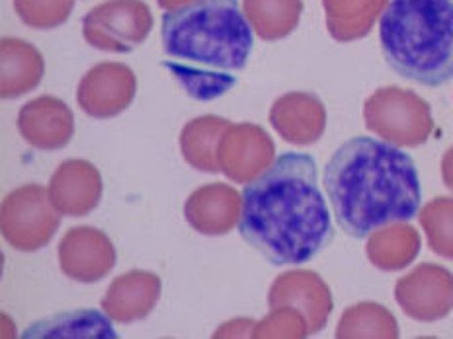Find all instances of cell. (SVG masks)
<instances>
[{"label": "cell", "instance_id": "obj_1", "mask_svg": "<svg viewBox=\"0 0 453 339\" xmlns=\"http://www.w3.org/2000/svg\"><path fill=\"white\" fill-rule=\"evenodd\" d=\"M239 230L273 266H301L333 240L313 156L286 153L242 192Z\"/></svg>", "mask_w": 453, "mask_h": 339}, {"label": "cell", "instance_id": "obj_2", "mask_svg": "<svg viewBox=\"0 0 453 339\" xmlns=\"http://www.w3.org/2000/svg\"><path fill=\"white\" fill-rule=\"evenodd\" d=\"M325 190L336 222L354 238L420 209V177L412 158L387 140L356 137L336 148L325 166Z\"/></svg>", "mask_w": 453, "mask_h": 339}, {"label": "cell", "instance_id": "obj_3", "mask_svg": "<svg viewBox=\"0 0 453 339\" xmlns=\"http://www.w3.org/2000/svg\"><path fill=\"white\" fill-rule=\"evenodd\" d=\"M163 63L192 98L210 102L237 84L252 51L239 0H203L163 16Z\"/></svg>", "mask_w": 453, "mask_h": 339}, {"label": "cell", "instance_id": "obj_4", "mask_svg": "<svg viewBox=\"0 0 453 339\" xmlns=\"http://www.w3.org/2000/svg\"><path fill=\"white\" fill-rule=\"evenodd\" d=\"M389 67L422 87L453 79V0H391L380 22Z\"/></svg>", "mask_w": 453, "mask_h": 339}, {"label": "cell", "instance_id": "obj_5", "mask_svg": "<svg viewBox=\"0 0 453 339\" xmlns=\"http://www.w3.org/2000/svg\"><path fill=\"white\" fill-rule=\"evenodd\" d=\"M365 127L395 147L414 148L426 143L434 131L430 103L399 87L375 90L364 106Z\"/></svg>", "mask_w": 453, "mask_h": 339}, {"label": "cell", "instance_id": "obj_6", "mask_svg": "<svg viewBox=\"0 0 453 339\" xmlns=\"http://www.w3.org/2000/svg\"><path fill=\"white\" fill-rule=\"evenodd\" d=\"M61 213L51 203L50 190L42 185H22L11 192L0 209L3 238L14 250L37 252L51 242L61 226Z\"/></svg>", "mask_w": 453, "mask_h": 339}, {"label": "cell", "instance_id": "obj_7", "mask_svg": "<svg viewBox=\"0 0 453 339\" xmlns=\"http://www.w3.org/2000/svg\"><path fill=\"white\" fill-rule=\"evenodd\" d=\"M153 24L143 0H106L82 18V35L94 49L129 53L147 40Z\"/></svg>", "mask_w": 453, "mask_h": 339}, {"label": "cell", "instance_id": "obj_8", "mask_svg": "<svg viewBox=\"0 0 453 339\" xmlns=\"http://www.w3.org/2000/svg\"><path fill=\"white\" fill-rule=\"evenodd\" d=\"M396 305L418 322H436L453 308V273L436 263H422L395 285Z\"/></svg>", "mask_w": 453, "mask_h": 339}, {"label": "cell", "instance_id": "obj_9", "mask_svg": "<svg viewBox=\"0 0 453 339\" xmlns=\"http://www.w3.org/2000/svg\"><path fill=\"white\" fill-rule=\"evenodd\" d=\"M221 172L234 184H250L276 162V145L262 127L254 124H231L221 137Z\"/></svg>", "mask_w": 453, "mask_h": 339}, {"label": "cell", "instance_id": "obj_10", "mask_svg": "<svg viewBox=\"0 0 453 339\" xmlns=\"http://www.w3.org/2000/svg\"><path fill=\"white\" fill-rule=\"evenodd\" d=\"M137 92L135 72L127 64L106 61L92 67L79 82L77 102L90 117L110 119L124 113Z\"/></svg>", "mask_w": 453, "mask_h": 339}, {"label": "cell", "instance_id": "obj_11", "mask_svg": "<svg viewBox=\"0 0 453 339\" xmlns=\"http://www.w3.org/2000/svg\"><path fill=\"white\" fill-rule=\"evenodd\" d=\"M268 306L294 308L303 314L311 335L320 332L333 313V295L323 277L309 269H291L281 273L268 290Z\"/></svg>", "mask_w": 453, "mask_h": 339}, {"label": "cell", "instance_id": "obj_12", "mask_svg": "<svg viewBox=\"0 0 453 339\" xmlns=\"http://www.w3.org/2000/svg\"><path fill=\"white\" fill-rule=\"evenodd\" d=\"M111 240L94 226H74L59 242L61 271L73 281L96 282L116 266Z\"/></svg>", "mask_w": 453, "mask_h": 339}, {"label": "cell", "instance_id": "obj_13", "mask_svg": "<svg viewBox=\"0 0 453 339\" xmlns=\"http://www.w3.org/2000/svg\"><path fill=\"white\" fill-rule=\"evenodd\" d=\"M50 197L65 216H84L98 207L104 184L98 168L88 160H65L50 180Z\"/></svg>", "mask_w": 453, "mask_h": 339}, {"label": "cell", "instance_id": "obj_14", "mask_svg": "<svg viewBox=\"0 0 453 339\" xmlns=\"http://www.w3.org/2000/svg\"><path fill=\"white\" fill-rule=\"evenodd\" d=\"M242 197L234 187L215 182L202 185L184 203L188 224L203 237H223L241 221Z\"/></svg>", "mask_w": 453, "mask_h": 339}, {"label": "cell", "instance_id": "obj_15", "mask_svg": "<svg viewBox=\"0 0 453 339\" xmlns=\"http://www.w3.org/2000/svg\"><path fill=\"white\" fill-rule=\"evenodd\" d=\"M18 131L27 145L40 150H59L74 135V116L59 98L42 96L18 113Z\"/></svg>", "mask_w": 453, "mask_h": 339}, {"label": "cell", "instance_id": "obj_16", "mask_svg": "<svg viewBox=\"0 0 453 339\" xmlns=\"http://www.w3.org/2000/svg\"><path fill=\"white\" fill-rule=\"evenodd\" d=\"M270 124L291 145H313L326 129L325 103L311 92L283 94L270 109Z\"/></svg>", "mask_w": 453, "mask_h": 339}, {"label": "cell", "instance_id": "obj_17", "mask_svg": "<svg viewBox=\"0 0 453 339\" xmlns=\"http://www.w3.org/2000/svg\"><path fill=\"white\" fill-rule=\"evenodd\" d=\"M163 290L158 275L143 269L127 271L111 281L102 298V310L118 324H131L147 318L157 306Z\"/></svg>", "mask_w": 453, "mask_h": 339}, {"label": "cell", "instance_id": "obj_18", "mask_svg": "<svg viewBox=\"0 0 453 339\" xmlns=\"http://www.w3.org/2000/svg\"><path fill=\"white\" fill-rule=\"evenodd\" d=\"M43 55L32 43L18 37L0 41V96L4 100L20 98L40 87L43 79Z\"/></svg>", "mask_w": 453, "mask_h": 339}, {"label": "cell", "instance_id": "obj_19", "mask_svg": "<svg viewBox=\"0 0 453 339\" xmlns=\"http://www.w3.org/2000/svg\"><path fill=\"white\" fill-rule=\"evenodd\" d=\"M420 234L407 221H396L375 229L367 238L365 253L377 269L399 271L420 253Z\"/></svg>", "mask_w": 453, "mask_h": 339}, {"label": "cell", "instance_id": "obj_20", "mask_svg": "<svg viewBox=\"0 0 453 339\" xmlns=\"http://www.w3.org/2000/svg\"><path fill=\"white\" fill-rule=\"evenodd\" d=\"M389 0H323L326 30L333 40L350 43L373 30Z\"/></svg>", "mask_w": 453, "mask_h": 339}, {"label": "cell", "instance_id": "obj_21", "mask_svg": "<svg viewBox=\"0 0 453 339\" xmlns=\"http://www.w3.org/2000/svg\"><path fill=\"white\" fill-rule=\"evenodd\" d=\"M229 125L231 121L219 116H202L188 121L180 133V150L186 162L203 174H219L217 150Z\"/></svg>", "mask_w": 453, "mask_h": 339}, {"label": "cell", "instance_id": "obj_22", "mask_svg": "<svg viewBox=\"0 0 453 339\" xmlns=\"http://www.w3.org/2000/svg\"><path fill=\"white\" fill-rule=\"evenodd\" d=\"M242 12L260 40L278 41L297 27L303 3L301 0H242Z\"/></svg>", "mask_w": 453, "mask_h": 339}, {"label": "cell", "instance_id": "obj_23", "mask_svg": "<svg viewBox=\"0 0 453 339\" xmlns=\"http://www.w3.org/2000/svg\"><path fill=\"white\" fill-rule=\"evenodd\" d=\"M338 339H396L399 324L389 308L377 303H357L344 310L336 334Z\"/></svg>", "mask_w": 453, "mask_h": 339}, {"label": "cell", "instance_id": "obj_24", "mask_svg": "<svg viewBox=\"0 0 453 339\" xmlns=\"http://www.w3.org/2000/svg\"><path fill=\"white\" fill-rule=\"evenodd\" d=\"M26 337H118L110 320L96 310H77L34 322Z\"/></svg>", "mask_w": 453, "mask_h": 339}, {"label": "cell", "instance_id": "obj_25", "mask_svg": "<svg viewBox=\"0 0 453 339\" xmlns=\"http://www.w3.org/2000/svg\"><path fill=\"white\" fill-rule=\"evenodd\" d=\"M428 246L438 256L453 260V197H436L418 213Z\"/></svg>", "mask_w": 453, "mask_h": 339}, {"label": "cell", "instance_id": "obj_26", "mask_svg": "<svg viewBox=\"0 0 453 339\" xmlns=\"http://www.w3.org/2000/svg\"><path fill=\"white\" fill-rule=\"evenodd\" d=\"M74 0H14L18 18L34 30H53L69 20Z\"/></svg>", "mask_w": 453, "mask_h": 339}, {"label": "cell", "instance_id": "obj_27", "mask_svg": "<svg viewBox=\"0 0 453 339\" xmlns=\"http://www.w3.org/2000/svg\"><path fill=\"white\" fill-rule=\"evenodd\" d=\"M311 335L309 324L303 314L294 308H273L268 316L257 322L252 337H307Z\"/></svg>", "mask_w": 453, "mask_h": 339}, {"label": "cell", "instance_id": "obj_28", "mask_svg": "<svg viewBox=\"0 0 453 339\" xmlns=\"http://www.w3.org/2000/svg\"><path fill=\"white\" fill-rule=\"evenodd\" d=\"M254 328H257V322H254V320L237 318V320H231V322L223 324L213 334V337H252Z\"/></svg>", "mask_w": 453, "mask_h": 339}, {"label": "cell", "instance_id": "obj_29", "mask_svg": "<svg viewBox=\"0 0 453 339\" xmlns=\"http://www.w3.org/2000/svg\"><path fill=\"white\" fill-rule=\"evenodd\" d=\"M441 177L443 184H446L453 192V147L446 150V154L441 158Z\"/></svg>", "mask_w": 453, "mask_h": 339}, {"label": "cell", "instance_id": "obj_30", "mask_svg": "<svg viewBox=\"0 0 453 339\" xmlns=\"http://www.w3.org/2000/svg\"><path fill=\"white\" fill-rule=\"evenodd\" d=\"M157 3L163 11L173 12V11H180V8H186V6L203 3V0H157Z\"/></svg>", "mask_w": 453, "mask_h": 339}]
</instances>
